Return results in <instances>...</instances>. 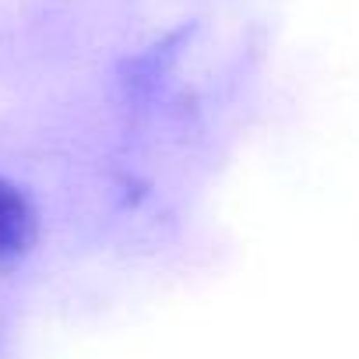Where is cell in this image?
Returning <instances> with one entry per match:
<instances>
[{
  "label": "cell",
  "mask_w": 359,
  "mask_h": 359,
  "mask_svg": "<svg viewBox=\"0 0 359 359\" xmlns=\"http://www.w3.org/2000/svg\"><path fill=\"white\" fill-rule=\"evenodd\" d=\"M32 240H36V212L29 198L15 184L0 180V261L25 254Z\"/></svg>",
  "instance_id": "6da1fadb"
}]
</instances>
